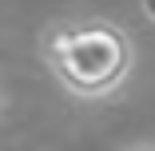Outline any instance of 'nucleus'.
Instances as JSON below:
<instances>
[{
  "mask_svg": "<svg viewBox=\"0 0 155 151\" xmlns=\"http://www.w3.org/2000/svg\"><path fill=\"white\" fill-rule=\"evenodd\" d=\"M40 60L52 80L76 100H111L135 68L127 28L104 16L56 20L40 32Z\"/></svg>",
  "mask_w": 155,
  "mask_h": 151,
  "instance_id": "nucleus-1",
  "label": "nucleus"
},
{
  "mask_svg": "<svg viewBox=\"0 0 155 151\" xmlns=\"http://www.w3.org/2000/svg\"><path fill=\"white\" fill-rule=\"evenodd\" d=\"M123 151H155V143H131V147H123Z\"/></svg>",
  "mask_w": 155,
  "mask_h": 151,
  "instance_id": "nucleus-2",
  "label": "nucleus"
},
{
  "mask_svg": "<svg viewBox=\"0 0 155 151\" xmlns=\"http://www.w3.org/2000/svg\"><path fill=\"white\" fill-rule=\"evenodd\" d=\"M0 107H4V96H0Z\"/></svg>",
  "mask_w": 155,
  "mask_h": 151,
  "instance_id": "nucleus-3",
  "label": "nucleus"
}]
</instances>
